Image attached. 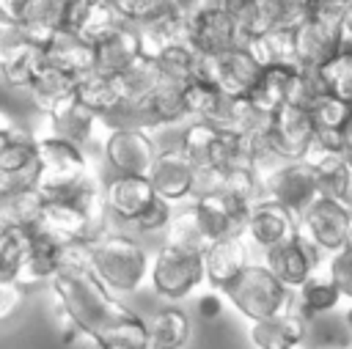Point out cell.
I'll use <instances>...</instances> for the list:
<instances>
[{"label": "cell", "instance_id": "ab89813d", "mask_svg": "<svg viewBox=\"0 0 352 349\" xmlns=\"http://www.w3.org/2000/svg\"><path fill=\"white\" fill-rule=\"evenodd\" d=\"M44 47H36V44H28L22 52H16L11 60H6L0 66V74L3 80L11 85V88H30L33 77L41 71L44 66Z\"/></svg>", "mask_w": 352, "mask_h": 349}, {"label": "cell", "instance_id": "2e32d148", "mask_svg": "<svg viewBox=\"0 0 352 349\" xmlns=\"http://www.w3.org/2000/svg\"><path fill=\"white\" fill-rule=\"evenodd\" d=\"M187 44L198 55H217L231 47H245L234 16L223 5H214L204 14H198L192 22H187Z\"/></svg>", "mask_w": 352, "mask_h": 349}, {"label": "cell", "instance_id": "ee69618b", "mask_svg": "<svg viewBox=\"0 0 352 349\" xmlns=\"http://www.w3.org/2000/svg\"><path fill=\"white\" fill-rule=\"evenodd\" d=\"M270 27H297L305 19L308 3L305 0H258Z\"/></svg>", "mask_w": 352, "mask_h": 349}, {"label": "cell", "instance_id": "8fae6325", "mask_svg": "<svg viewBox=\"0 0 352 349\" xmlns=\"http://www.w3.org/2000/svg\"><path fill=\"white\" fill-rule=\"evenodd\" d=\"M261 264L289 289L297 291L314 272L322 269V253L305 239V236H292L272 250L261 253Z\"/></svg>", "mask_w": 352, "mask_h": 349}, {"label": "cell", "instance_id": "e0dca14e", "mask_svg": "<svg viewBox=\"0 0 352 349\" xmlns=\"http://www.w3.org/2000/svg\"><path fill=\"white\" fill-rule=\"evenodd\" d=\"M248 264H253V247L242 234L223 236L212 242L204 253V272H206V286L220 291L226 289Z\"/></svg>", "mask_w": 352, "mask_h": 349}, {"label": "cell", "instance_id": "db71d44e", "mask_svg": "<svg viewBox=\"0 0 352 349\" xmlns=\"http://www.w3.org/2000/svg\"><path fill=\"white\" fill-rule=\"evenodd\" d=\"M214 5H220V3H217V0H170V8H173L184 22H192L198 14H204V11L214 8Z\"/></svg>", "mask_w": 352, "mask_h": 349}, {"label": "cell", "instance_id": "f546056e", "mask_svg": "<svg viewBox=\"0 0 352 349\" xmlns=\"http://www.w3.org/2000/svg\"><path fill=\"white\" fill-rule=\"evenodd\" d=\"M341 47V38L330 30H324L314 19H302L294 27V49H297V69H311L316 71L336 49Z\"/></svg>", "mask_w": 352, "mask_h": 349}, {"label": "cell", "instance_id": "bcb514c9", "mask_svg": "<svg viewBox=\"0 0 352 349\" xmlns=\"http://www.w3.org/2000/svg\"><path fill=\"white\" fill-rule=\"evenodd\" d=\"M173 203H168V201H162V198H154L146 209H143V214L132 223V228L135 231H140V234H165V228H168V223H170V217H173Z\"/></svg>", "mask_w": 352, "mask_h": 349}, {"label": "cell", "instance_id": "7bdbcfd3", "mask_svg": "<svg viewBox=\"0 0 352 349\" xmlns=\"http://www.w3.org/2000/svg\"><path fill=\"white\" fill-rule=\"evenodd\" d=\"M308 113H311L316 129H338V132H344L349 126V121H352V104H346V102H341V99H336L330 93H322Z\"/></svg>", "mask_w": 352, "mask_h": 349}, {"label": "cell", "instance_id": "4fadbf2b", "mask_svg": "<svg viewBox=\"0 0 352 349\" xmlns=\"http://www.w3.org/2000/svg\"><path fill=\"white\" fill-rule=\"evenodd\" d=\"M36 135L14 124L0 135V190L36 187Z\"/></svg>", "mask_w": 352, "mask_h": 349}, {"label": "cell", "instance_id": "44dd1931", "mask_svg": "<svg viewBox=\"0 0 352 349\" xmlns=\"http://www.w3.org/2000/svg\"><path fill=\"white\" fill-rule=\"evenodd\" d=\"M311 322H305L297 311H286L272 319L250 322L248 341L253 349H300L308 338Z\"/></svg>", "mask_w": 352, "mask_h": 349}, {"label": "cell", "instance_id": "91938a15", "mask_svg": "<svg viewBox=\"0 0 352 349\" xmlns=\"http://www.w3.org/2000/svg\"><path fill=\"white\" fill-rule=\"evenodd\" d=\"M344 135H346V159L352 162V121H349V126L344 129Z\"/></svg>", "mask_w": 352, "mask_h": 349}, {"label": "cell", "instance_id": "8992f818", "mask_svg": "<svg viewBox=\"0 0 352 349\" xmlns=\"http://www.w3.org/2000/svg\"><path fill=\"white\" fill-rule=\"evenodd\" d=\"M179 151L190 159L198 173L206 170H228L236 165H250L245 154V143L236 135L220 132L209 124H187L179 135Z\"/></svg>", "mask_w": 352, "mask_h": 349}, {"label": "cell", "instance_id": "9f6ffc18", "mask_svg": "<svg viewBox=\"0 0 352 349\" xmlns=\"http://www.w3.org/2000/svg\"><path fill=\"white\" fill-rule=\"evenodd\" d=\"M341 322H344V327L352 333V302H349V305L341 311Z\"/></svg>", "mask_w": 352, "mask_h": 349}, {"label": "cell", "instance_id": "d4e9b609", "mask_svg": "<svg viewBox=\"0 0 352 349\" xmlns=\"http://www.w3.org/2000/svg\"><path fill=\"white\" fill-rule=\"evenodd\" d=\"M182 121H187L184 85L170 82V80L162 77V82L157 85V91L143 104V110L138 115V126H143V129H162V126H176Z\"/></svg>", "mask_w": 352, "mask_h": 349}, {"label": "cell", "instance_id": "cb8c5ba5", "mask_svg": "<svg viewBox=\"0 0 352 349\" xmlns=\"http://www.w3.org/2000/svg\"><path fill=\"white\" fill-rule=\"evenodd\" d=\"M344 297L338 291V286L333 283V278L327 275V269L322 267L319 272H314L297 291H294V302H292V311H297L305 322H314V319H322V316H330L341 308Z\"/></svg>", "mask_w": 352, "mask_h": 349}, {"label": "cell", "instance_id": "94428289", "mask_svg": "<svg viewBox=\"0 0 352 349\" xmlns=\"http://www.w3.org/2000/svg\"><path fill=\"white\" fill-rule=\"evenodd\" d=\"M308 5H316V3H330V0H305Z\"/></svg>", "mask_w": 352, "mask_h": 349}, {"label": "cell", "instance_id": "5bb4252c", "mask_svg": "<svg viewBox=\"0 0 352 349\" xmlns=\"http://www.w3.org/2000/svg\"><path fill=\"white\" fill-rule=\"evenodd\" d=\"M314 118L308 110L283 104L272 113L267 140L278 159H302L311 140H314Z\"/></svg>", "mask_w": 352, "mask_h": 349}, {"label": "cell", "instance_id": "f1b7e54d", "mask_svg": "<svg viewBox=\"0 0 352 349\" xmlns=\"http://www.w3.org/2000/svg\"><path fill=\"white\" fill-rule=\"evenodd\" d=\"M77 99L96 113L107 126H113L121 115V93H118V82L116 77L91 71L85 77L77 80Z\"/></svg>", "mask_w": 352, "mask_h": 349}, {"label": "cell", "instance_id": "7a4b0ae2", "mask_svg": "<svg viewBox=\"0 0 352 349\" xmlns=\"http://www.w3.org/2000/svg\"><path fill=\"white\" fill-rule=\"evenodd\" d=\"M82 247L91 272L110 294H135L148 283L151 253L129 234L107 228L104 234L82 242Z\"/></svg>", "mask_w": 352, "mask_h": 349}, {"label": "cell", "instance_id": "603a6c76", "mask_svg": "<svg viewBox=\"0 0 352 349\" xmlns=\"http://www.w3.org/2000/svg\"><path fill=\"white\" fill-rule=\"evenodd\" d=\"M44 60L72 77H85L94 71V44L80 38L72 30H55L52 38L44 44Z\"/></svg>", "mask_w": 352, "mask_h": 349}, {"label": "cell", "instance_id": "c3c4849f", "mask_svg": "<svg viewBox=\"0 0 352 349\" xmlns=\"http://www.w3.org/2000/svg\"><path fill=\"white\" fill-rule=\"evenodd\" d=\"M110 3H113L116 11H118L126 22H132V25L146 22V19H151L154 14L170 8V0H110Z\"/></svg>", "mask_w": 352, "mask_h": 349}, {"label": "cell", "instance_id": "7dc6e473", "mask_svg": "<svg viewBox=\"0 0 352 349\" xmlns=\"http://www.w3.org/2000/svg\"><path fill=\"white\" fill-rule=\"evenodd\" d=\"M324 269H327V275L333 278V283L338 286L341 297H344L346 302H352V245H346V247H341L338 253H333V256L327 258Z\"/></svg>", "mask_w": 352, "mask_h": 349}, {"label": "cell", "instance_id": "60d3db41", "mask_svg": "<svg viewBox=\"0 0 352 349\" xmlns=\"http://www.w3.org/2000/svg\"><path fill=\"white\" fill-rule=\"evenodd\" d=\"M124 22H126V19L116 11V5H113L110 0H96V3L88 8L82 25L77 27V36L85 38L88 44H96V41H102L104 36H110L113 30H118Z\"/></svg>", "mask_w": 352, "mask_h": 349}, {"label": "cell", "instance_id": "4dcf8cb0", "mask_svg": "<svg viewBox=\"0 0 352 349\" xmlns=\"http://www.w3.org/2000/svg\"><path fill=\"white\" fill-rule=\"evenodd\" d=\"M63 253H66L63 245H55V242L44 239L41 234L30 231V247H28V256L16 275V283H22L25 289L36 286V283H50L55 278V272L60 269Z\"/></svg>", "mask_w": 352, "mask_h": 349}, {"label": "cell", "instance_id": "9a60e30c", "mask_svg": "<svg viewBox=\"0 0 352 349\" xmlns=\"http://www.w3.org/2000/svg\"><path fill=\"white\" fill-rule=\"evenodd\" d=\"M297 234H300L297 231V217L289 209H283L280 203L267 201V198H261L250 206V214H248V223H245V231H242L248 245L261 250V253L272 250L275 245H280V242H286Z\"/></svg>", "mask_w": 352, "mask_h": 349}, {"label": "cell", "instance_id": "e575fe53", "mask_svg": "<svg viewBox=\"0 0 352 349\" xmlns=\"http://www.w3.org/2000/svg\"><path fill=\"white\" fill-rule=\"evenodd\" d=\"M28 91H30L33 104L44 115H50L55 107H60L66 99H72L77 93V77H72V74H66V71L44 63L41 71L33 77V82H30Z\"/></svg>", "mask_w": 352, "mask_h": 349}, {"label": "cell", "instance_id": "ba28073f", "mask_svg": "<svg viewBox=\"0 0 352 349\" xmlns=\"http://www.w3.org/2000/svg\"><path fill=\"white\" fill-rule=\"evenodd\" d=\"M261 198L280 203L294 217H300L319 195V179L316 170L305 159H280L272 168H267L261 176Z\"/></svg>", "mask_w": 352, "mask_h": 349}, {"label": "cell", "instance_id": "be15d7a7", "mask_svg": "<svg viewBox=\"0 0 352 349\" xmlns=\"http://www.w3.org/2000/svg\"><path fill=\"white\" fill-rule=\"evenodd\" d=\"M91 349H96V346H91Z\"/></svg>", "mask_w": 352, "mask_h": 349}, {"label": "cell", "instance_id": "277c9868", "mask_svg": "<svg viewBox=\"0 0 352 349\" xmlns=\"http://www.w3.org/2000/svg\"><path fill=\"white\" fill-rule=\"evenodd\" d=\"M223 300L248 322H261L292 311L294 291H289L261 261L248 264L226 289H220Z\"/></svg>", "mask_w": 352, "mask_h": 349}, {"label": "cell", "instance_id": "b9f144b4", "mask_svg": "<svg viewBox=\"0 0 352 349\" xmlns=\"http://www.w3.org/2000/svg\"><path fill=\"white\" fill-rule=\"evenodd\" d=\"M30 247V231H8L0 225V280H16Z\"/></svg>", "mask_w": 352, "mask_h": 349}, {"label": "cell", "instance_id": "5b68a950", "mask_svg": "<svg viewBox=\"0 0 352 349\" xmlns=\"http://www.w3.org/2000/svg\"><path fill=\"white\" fill-rule=\"evenodd\" d=\"M206 283L204 272V253L179 250L173 245H160L148 264V286L157 297L182 302L198 291V286Z\"/></svg>", "mask_w": 352, "mask_h": 349}, {"label": "cell", "instance_id": "83f0119b", "mask_svg": "<svg viewBox=\"0 0 352 349\" xmlns=\"http://www.w3.org/2000/svg\"><path fill=\"white\" fill-rule=\"evenodd\" d=\"M135 27H138L140 49H143L146 58H157L168 47L187 41V22L173 8H165V11L154 14L146 22H138Z\"/></svg>", "mask_w": 352, "mask_h": 349}, {"label": "cell", "instance_id": "ffe728a7", "mask_svg": "<svg viewBox=\"0 0 352 349\" xmlns=\"http://www.w3.org/2000/svg\"><path fill=\"white\" fill-rule=\"evenodd\" d=\"M192 203L198 206L201 217L206 220L214 242L223 239V236H234V234L245 231L250 203L239 201L236 195H228L223 190H212V192H204V195L192 198Z\"/></svg>", "mask_w": 352, "mask_h": 349}, {"label": "cell", "instance_id": "7c38bea8", "mask_svg": "<svg viewBox=\"0 0 352 349\" xmlns=\"http://www.w3.org/2000/svg\"><path fill=\"white\" fill-rule=\"evenodd\" d=\"M154 187V195L173 203V206H182L187 201L195 198V181H198V173L195 168L190 165V159L179 151V146H170V148H160L148 176H146Z\"/></svg>", "mask_w": 352, "mask_h": 349}, {"label": "cell", "instance_id": "1f68e13d", "mask_svg": "<svg viewBox=\"0 0 352 349\" xmlns=\"http://www.w3.org/2000/svg\"><path fill=\"white\" fill-rule=\"evenodd\" d=\"M148 349H187L192 341V322L184 308H160L148 322Z\"/></svg>", "mask_w": 352, "mask_h": 349}, {"label": "cell", "instance_id": "f5cc1de1", "mask_svg": "<svg viewBox=\"0 0 352 349\" xmlns=\"http://www.w3.org/2000/svg\"><path fill=\"white\" fill-rule=\"evenodd\" d=\"M223 308H226V300H223L220 291L209 289V291L198 294V316H201L204 322H214V319H220Z\"/></svg>", "mask_w": 352, "mask_h": 349}, {"label": "cell", "instance_id": "30bf717a", "mask_svg": "<svg viewBox=\"0 0 352 349\" xmlns=\"http://www.w3.org/2000/svg\"><path fill=\"white\" fill-rule=\"evenodd\" d=\"M349 220L352 212L330 195H319L300 217H297V231L305 236L322 256H333L341 247H346L349 239Z\"/></svg>", "mask_w": 352, "mask_h": 349}, {"label": "cell", "instance_id": "8d00e7d4", "mask_svg": "<svg viewBox=\"0 0 352 349\" xmlns=\"http://www.w3.org/2000/svg\"><path fill=\"white\" fill-rule=\"evenodd\" d=\"M316 80L324 93L352 104V44H341L319 69Z\"/></svg>", "mask_w": 352, "mask_h": 349}, {"label": "cell", "instance_id": "f6af8a7d", "mask_svg": "<svg viewBox=\"0 0 352 349\" xmlns=\"http://www.w3.org/2000/svg\"><path fill=\"white\" fill-rule=\"evenodd\" d=\"M322 93H324V91H322L319 80H316V71H311V69H294V77H292V85H289V99H286V104L311 110L314 102H316Z\"/></svg>", "mask_w": 352, "mask_h": 349}, {"label": "cell", "instance_id": "816d5d0a", "mask_svg": "<svg viewBox=\"0 0 352 349\" xmlns=\"http://www.w3.org/2000/svg\"><path fill=\"white\" fill-rule=\"evenodd\" d=\"M94 3L96 0H60V27L77 33V27L82 25V19Z\"/></svg>", "mask_w": 352, "mask_h": 349}, {"label": "cell", "instance_id": "9c48e42d", "mask_svg": "<svg viewBox=\"0 0 352 349\" xmlns=\"http://www.w3.org/2000/svg\"><path fill=\"white\" fill-rule=\"evenodd\" d=\"M160 146L143 126H110L102 140V159L121 176H148Z\"/></svg>", "mask_w": 352, "mask_h": 349}, {"label": "cell", "instance_id": "f907efd6", "mask_svg": "<svg viewBox=\"0 0 352 349\" xmlns=\"http://www.w3.org/2000/svg\"><path fill=\"white\" fill-rule=\"evenodd\" d=\"M25 302V286L16 280H0V324L8 322Z\"/></svg>", "mask_w": 352, "mask_h": 349}, {"label": "cell", "instance_id": "d6986e66", "mask_svg": "<svg viewBox=\"0 0 352 349\" xmlns=\"http://www.w3.org/2000/svg\"><path fill=\"white\" fill-rule=\"evenodd\" d=\"M102 195H104L107 214L121 220V223H129V225L157 198L154 187L146 176H121V173H113L110 179H104Z\"/></svg>", "mask_w": 352, "mask_h": 349}, {"label": "cell", "instance_id": "681fc988", "mask_svg": "<svg viewBox=\"0 0 352 349\" xmlns=\"http://www.w3.org/2000/svg\"><path fill=\"white\" fill-rule=\"evenodd\" d=\"M28 44H30V41H28L22 25H16L14 19L0 16V66H3L6 60H11L16 52H22Z\"/></svg>", "mask_w": 352, "mask_h": 349}, {"label": "cell", "instance_id": "6f0895ef", "mask_svg": "<svg viewBox=\"0 0 352 349\" xmlns=\"http://www.w3.org/2000/svg\"><path fill=\"white\" fill-rule=\"evenodd\" d=\"M11 126H14V118H11L6 110H0V135H3L6 129H11Z\"/></svg>", "mask_w": 352, "mask_h": 349}, {"label": "cell", "instance_id": "74e56055", "mask_svg": "<svg viewBox=\"0 0 352 349\" xmlns=\"http://www.w3.org/2000/svg\"><path fill=\"white\" fill-rule=\"evenodd\" d=\"M294 69L297 66H264L261 77H258V82H256V88H253V93L248 99L256 107H261L264 113L272 115L289 99V85H292Z\"/></svg>", "mask_w": 352, "mask_h": 349}, {"label": "cell", "instance_id": "d6a6232c", "mask_svg": "<svg viewBox=\"0 0 352 349\" xmlns=\"http://www.w3.org/2000/svg\"><path fill=\"white\" fill-rule=\"evenodd\" d=\"M44 195L36 187L0 190V225L8 231H30L38 220Z\"/></svg>", "mask_w": 352, "mask_h": 349}, {"label": "cell", "instance_id": "3957f363", "mask_svg": "<svg viewBox=\"0 0 352 349\" xmlns=\"http://www.w3.org/2000/svg\"><path fill=\"white\" fill-rule=\"evenodd\" d=\"M36 190L44 198L52 195H63L74 187H80L85 179H91L94 173H99V168L94 165V157L63 140L55 135H36Z\"/></svg>", "mask_w": 352, "mask_h": 349}, {"label": "cell", "instance_id": "11a10c76", "mask_svg": "<svg viewBox=\"0 0 352 349\" xmlns=\"http://www.w3.org/2000/svg\"><path fill=\"white\" fill-rule=\"evenodd\" d=\"M344 3V44H352V0Z\"/></svg>", "mask_w": 352, "mask_h": 349}, {"label": "cell", "instance_id": "52a82bcc", "mask_svg": "<svg viewBox=\"0 0 352 349\" xmlns=\"http://www.w3.org/2000/svg\"><path fill=\"white\" fill-rule=\"evenodd\" d=\"M261 63L253 58L248 47H231L217 55H198V69L195 80L214 85L220 93L231 99L250 96L258 77H261Z\"/></svg>", "mask_w": 352, "mask_h": 349}, {"label": "cell", "instance_id": "6125c7cd", "mask_svg": "<svg viewBox=\"0 0 352 349\" xmlns=\"http://www.w3.org/2000/svg\"><path fill=\"white\" fill-rule=\"evenodd\" d=\"M344 349H352V338H349V344H346V346H344Z\"/></svg>", "mask_w": 352, "mask_h": 349}, {"label": "cell", "instance_id": "680465c9", "mask_svg": "<svg viewBox=\"0 0 352 349\" xmlns=\"http://www.w3.org/2000/svg\"><path fill=\"white\" fill-rule=\"evenodd\" d=\"M341 203L352 212V176H349V184H346V192H344V198H341Z\"/></svg>", "mask_w": 352, "mask_h": 349}, {"label": "cell", "instance_id": "f35d334b", "mask_svg": "<svg viewBox=\"0 0 352 349\" xmlns=\"http://www.w3.org/2000/svg\"><path fill=\"white\" fill-rule=\"evenodd\" d=\"M154 60H157V66H160L162 77H165V80H170V82L190 85V82L195 80V69H198V52H195V49H192L187 41L168 47V49H165V52H160Z\"/></svg>", "mask_w": 352, "mask_h": 349}, {"label": "cell", "instance_id": "836d02e7", "mask_svg": "<svg viewBox=\"0 0 352 349\" xmlns=\"http://www.w3.org/2000/svg\"><path fill=\"white\" fill-rule=\"evenodd\" d=\"M30 44L44 47L55 30H60V0H22L16 16Z\"/></svg>", "mask_w": 352, "mask_h": 349}, {"label": "cell", "instance_id": "7402d4cb", "mask_svg": "<svg viewBox=\"0 0 352 349\" xmlns=\"http://www.w3.org/2000/svg\"><path fill=\"white\" fill-rule=\"evenodd\" d=\"M140 55H143V49H140L138 27L132 22H124L118 30H113L110 36H104L102 41L94 44V71L107 74V77H118Z\"/></svg>", "mask_w": 352, "mask_h": 349}, {"label": "cell", "instance_id": "d590c367", "mask_svg": "<svg viewBox=\"0 0 352 349\" xmlns=\"http://www.w3.org/2000/svg\"><path fill=\"white\" fill-rule=\"evenodd\" d=\"M248 49L261 66H297V49H294V27H272L261 36H256Z\"/></svg>", "mask_w": 352, "mask_h": 349}, {"label": "cell", "instance_id": "484cf974", "mask_svg": "<svg viewBox=\"0 0 352 349\" xmlns=\"http://www.w3.org/2000/svg\"><path fill=\"white\" fill-rule=\"evenodd\" d=\"M212 242H214V236L192 201L173 209V217L165 228V245H173L179 250H190V253H206V247Z\"/></svg>", "mask_w": 352, "mask_h": 349}, {"label": "cell", "instance_id": "6da1fadb", "mask_svg": "<svg viewBox=\"0 0 352 349\" xmlns=\"http://www.w3.org/2000/svg\"><path fill=\"white\" fill-rule=\"evenodd\" d=\"M55 311L69 330L96 349H148V324L140 313L110 294L91 272L85 247L69 245L60 269L47 283Z\"/></svg>", "mask_w": 352, "mask_h": 349}, {"label": "cell", "instance_id": "4316f807", "mask_svg": "<svg viewBox=\"0 0 352 349\" xmlns=\"http://www.w3.org/2000/svg\"><path fill=\"white\" fill-rule=\"evenodd\" d=\"M184 110H187L190 124L198 121V124H209L214 129H223L228 121L231 96L220 93L214 85L192 80L190 85H184Z\"/></svg>", "mask_w": 352, "mask_h": 349}, {"label": "cell", "instance_id": "ac0fdd59", "mask_svg": "<svg viewBox=\"0 0 352 349\" xmlns=\"http://www.w3.org/2000/svg\"><path fill=\"white\" fill-rule=\"evenodd\" d=\"M47 121H50V126H52L50 135L63 137V140H69V143H74V146H80V148H85V151L96 146L99 129H110L96 113H91V110L77 99V93H74L72 99H66L60 107H55V110L47 115ZM99 143H102V140H99ZM88 154H91V151H88Z\"/></svg>", "mask_w": 352, "mask_h": 349}]
</instances>
